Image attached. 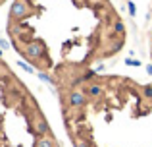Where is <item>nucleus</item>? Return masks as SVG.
<instances>
[{"label": "nucleus", "instance_id": "1", "mask_svg": "<svg viewBox=\"0 0 152 147\" xmlns=\"http://www.w3.org/2000/svg\"><path fill=\"white\" fill-rule=\"evenodd\" d=\"M6 31L14 50L56 91L125 47V23L108 0H14Z\"/></svg>", "mask_w": 152, "mask_h": 147}, {"label": "nucleus", "instance_id": "2", "mask_svg": "<svg viewBox=\"0 0 152 147\" xmlns=\"http://www.w3.org/2000/svg\"><path fill=\"white\" fill-rule=\"evenodd\" d=\"M58 95L73 147H152V83L89 74Z\"/></svg>", "mask_w": 152, "mask_h": 147}, {"label": "nucleus", "instance_id": "4", "mask_svg": "<svg viewBox=\"0 0 152 147\" xmlns=\"http://www.w3.org/2000/svg\"><path fill=\"white\" fill-rule=\"evenodd\" d=\"M150 56H152V41H150Z\"/></svg>", "mask_w": 152, "mask_h": 147}, {"label": "nucleus", "instance_id": "5", "mask_svg": "<svg viewBox=\"0 0 152 147\" xmlns=\"http://www.w3.org/2000/svg\"><path fill=\"white\" fill-rule=\"evenodd\" d=\"M2 2H4V0H0V4H2Z\"/></svg>", "mask_w": 152, "mask_h": 147}, {"label": "nucleus", "instance_id": "3", "mask_svg": "<svg viewBox=\"0 0 152 147\" xmlns=\"http://www.w3.org/2000/svg\"><path fill=\"white\" fill-rule=\"evenodd\" d=\"M0 147H60L41 105L0 52Z\"/></svg>", "mask_w": 152, "mask_h": 147}]
</instances>
